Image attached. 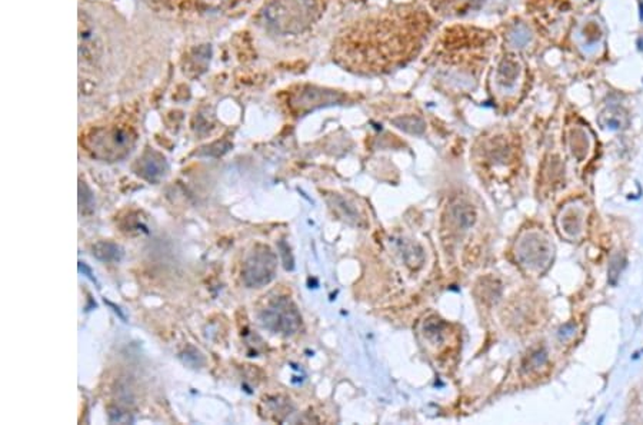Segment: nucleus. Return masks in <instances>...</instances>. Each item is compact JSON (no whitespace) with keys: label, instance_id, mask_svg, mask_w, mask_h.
I'll use <instances>...</instances> for the list:
<instances>
[{"label":"nucleus","instance_id":"9b49d317","mask_svg":"<svg viewBox=\"0 0 643 425\" xmlns=\"http://www.w3.org/2000/svg\"><path fill=\"white\" fill-rule=\"evenodd\" d=\"M79 209L81 214L89 215L95 209V195L86 182H79Z\"/></svg>","mask_w":643,"mask_h":425},{"label":"nucleus","instance_id":"f257e3e1","mask_svg":"<svg viewBox=\"0 0 643 425\" xmlns=\"http://www.w3.org/2000/svg\"><path fill=\"white\" fill-rule=\"evenodd\" d=\"M136 143V133L126 126H108L91 130L83 145L86 150L96 159L116 162L126 158Z\"/></svg>","mask_w":643,"mask_h":425},{"label":"nucleus","instance_id":"9d476101","mask_svg":"<svg viewBox=\"0 0 643 425\" xmlns=\"http://www.w3.org/2000/svg\"><path fill=\"white\" fill-rule=\"evenodd\" d=\"M92 254L98 261L102 262H119L122 261L125 251L120 245L110 241H99L92 245Z\"/></svg>","mask_w":643,"mask_h":425},{"label":"nucleus","instance_id":"f8f14e48","mask_svg":"<svg viewBox=\"0 0 643 425\" xmlns=\"http://www.w3.org/2000/svg\"><path fill=\"white\" fill-rule=\"evenodd\" d=\"M624 267H626V260L622 255H614L610 260V264H609V281H610V284L614 285L617 282V278H619V275H620V272L623 271Z\"/></svg>","mask_w":643,"mask_h":425},{"label":"nucleus","instance_id":"7ed1b4c3","mask_svg":"<svg viewBox=\"0 0 643 425\" xmlns=\"http://www.w3.org/2000/svg\"><path fill=\"white\" fill-rule=\"evenodd\" d=\"M277 260L269 247H256L245 261L242 277L249 288H260L269 284L276 272Z\"/></svg>","mask_w":643,"mask_h":425},{"label":"nucleus","instance_id":"ddd939ff","mask_svg":"<svg viewBox=\"0 0 643 425\" xmlns=\"http://www.w3.org/2000/svg\"><path fill=\"white\" fill-rule=\"evenodd\" d=\"M79 272H82L83 275H86L92 282H95V284H98V281H96V278L93 277V272H92V270L85 264V262H79Z\"/></svg>","mask_w":643,"mask_h":425},{"label":"nucleus","instance_id":"f03ea898","mask_svg":"<svg viewBox=\"0 0 643 425\" xmlns=\"http://www.w3.org/2000/svg\"><path fill=\"white\" fill-rule=\"evenodd\" d=\"M313 0H273L264 9L269 25L283 34H296L313 22Z\"/></svg>","mask_w":643,"mask_h":425},{"label":"nucleus","instance_id":"6e6552de","mask_svg":"<svg viewBox=\"0 0 643 425\" xmlns=\"http://www.w3.org/2000/svg\"><path fill=\"white\" fill-rule=\"evenodd\" d=\"M583 222H585V209L582 206L572 205L562 215V228L572 238H576L579 234H582Z\"/></svg>","mask_w":643,"mask_h":425},{"label":"nucleus","instance_id":"20e7f679","mask_svg":"<svg viewBox=\"0 0 643 425\" xmlns=\"http://www.w3.org/2000/svg\"><path fill=\"white\" fill-rule=\"evenodd\" d=\"M260 321L264 328L282 335H293L302 324L296 307L286 298H279L269 304L262 311Z\"/></svg>","mask_w":643,"mask_h":425},{"label":"nucleus","instance_id":"1a4fd4ad","mask_svg":"<svg viewBox=\"0 0 643 425\" xmlns=\"http://www.w3.org/2000/svg\"><path fill=\"white\" fill-rule=\"evenodd\" d=\"M599 125L603 129H609V130H623L629 126V115L626 111H623L622 108H607L605 109L599 118H597Z\"/></svg>","mask_w":643,"mask_h":425},{"label":"nucleus","instance_id":"39448f33","mask_svg":"<svg viewBox=\"0 0 643 425\" xmlns=\"http://www.w3.org/2000/svg\"><path fill=\"white\" fill-rule=\"evenodd\" d=\"M518 255L525 265L542 270L552 258V247L547 240H543L537 234H530L522 240Z\"/></svg>","mask_w":643,"mask_h":425},{"label":"nucleus","instance_id":"4468645a","mask_svg":"<svg viewBox=\"0 0 643 425\" xmlns=\"http://www.w3.org/2000/svg\"><path fill=\"white\" fill-rule=\"evenodd\" d=\"M105 302H106V304H108V305H110V307H112V308H113V311H115V312H116V314H118V315H119V317H120V318H122V319H123V321H126V317H125V315H123V314H122V311H120V308H119V307H116V305H113V304H112V302H109V301H106V298H105Z\"/></svg>","mask_w":643,"mask_h":425},{"label":"nucleus","instance_id":"0eeeda50","mask_svg":"<svg viewBox=\"0 0 643 425\" xmlns=\"http://www.w3.org/2000/svg\"><path fill=\"white\" fill-rule=\"evenodd\" d=\"M79 51H81V56L85 58L86 61H95V58L99 56V49H101V43L98 41L96 34L93 32V29L91 26H88L86 24H81V32H79Z\"/></svg>","mask_w":643,"mask_h":425},{"label":"nucleus","instance_id":"423d86ee","mask_svg":"<svg viewBox=\"0 0 643 425\" xmlns=\"http://www.w3.org/2000/svg\"><path fill=\"white\" fill-rule=\"evenodd\" d=\"M166 172H168V162L158 152L148 150L138 160L136 173L150 183H158L166 175Z\"/></svg>","mask_w":643,"mask_h":425}]
</instances>
